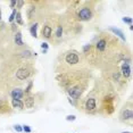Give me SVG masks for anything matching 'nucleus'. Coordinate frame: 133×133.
Instances as JSON below:
<instances>
[{
  "mask_svg": "<svg viewBox=\"0 0 133 133\" xmlns=\"http://www.w3.org/2000/svg\"><path fill=\"white\" fill-rule=\"evenodd\" d=\"M14 130H15V131H16V132H18V133L23 132L22 125H19V124H15V125H14Z\"/></svg>",
  "mask_w": 133,
  "mask_h": 133,
  "instance_id": "nucleus-24",
  "label": "nucleus"
},
{
  "mask_svg": "<svg viewBox=\"0 0 133 133\" xmlns=\"http://www.w3.org/2000/svg\"><path fill=\"white\" fill-rule=\"evenodd\" d=\"M48 48H49V45H48L47 42L41 43V50H48Z\"/></svg>",
  "mask_w": 133,
  "mask_h": 133,
  "instance_id": "nucleus-27",
  "label": "nucleus"
},
{
  "mask_svg": "<svg viewBox=\"0 0 133 133\" xmlns=\"http://www.w3.org/2000/svg\"><path fill=\"white\" fill-rule=\"evenodd\" d=\"M14 41H15V43H16L17 46H19V47L24 46V42H23V40H22V33H20V32H16V33H15Z\"/></svg>",
  "mask_w": 133,
  "mask_h": 133,
  "instance_id": "nucleus-14",
  "label": "nucleus"
},
{
  "mask_svg": "<svg viewBox=\"0 0 133 133\" xmlns=\"http://www.w3.org/2000/svg\"><path fill=\"white\" fill-rule=\"evenodd\" d=\"M25 106H26L27 108H31V107L34 106V99H33V97H27V98L25 99Z\"/></svg>",
  "mask_w": 133,
  "mask_h": 133,
  "instance_id": "nucleus-16",
  "label": "nucleus"
},
{
  "mask_svg": "<svg viewBox=\"0 0 133 133\" xmlns=\"http://www.w3.org/2000/svg\"><path fill=\"white\" fill-rule=\"evenodd\" d=\"M15 20H16V24H18V25H23V24H24V22H23V19H22V14H20V12H17L16 13Z\"/></svg>",
  "mask_w": 133,
  "mask_h": 133,
  "instance_id": "nucleus-17",
  "label": "nucleus"
},
{
  "mask_svg": "<svg viewBox=\"0 0 133 133\" xmlns=\"http://www.w3.org/2000/svg\"><path fill=\"white\" fill-rule=\"evenodd\" d=\"M77 17L80 20H90L92 18V10L89 7H83L80 9V12L77 13Z\"/></svg>",
  "mask_w": 133,
  "mask_h": 133,
  "instance_id": "nucleus-2",
  "label": "nucleus"
},
{
  "mask_svg": "<svg viewBox=\"0 0 133 133\" xmlns=\"http://www.w3.org/2000/svg\"><path fill=\"white\" fill-rule=\"evenodd\" d=\"M122 70V75L124 76L125 79H129L130 75H131V65L129 63H124L121 67Z\"/></svg>",
  "mask_w": 133,
  "mask_h": 133,
  "instance_id": "nucleus-9",
  "label": "nucleus"
},
{
  "mask_svg": "<svg viewBox=\"0 0 133 133\" xmlns=\"http://www.w3.org/2000/svg\"><path fill=\"white\" fill-rule=\"evenodd\" d=\"M41 34H42V37L46 38V39H50L51 34H52V29H51L50 25H45V26H42Z\"/></svg>",
  "mask_w": 133,
  "mask_h": 133,
  "instance_id": "nucleus-10",
  "label": "nucleus"
},
{
  "mask_svg": "<svg viewBox=\"0 0 133 133\" xmlns=\"http://www.w3.org/2000/svg\"><path fill=\"white\" fill-rule=\"evenodd\" d=\"M61 35H63V26L61 25H58L57 26V30H56V38H61Z\"/></svg>",
  "mask_w": 133,
  "mask_h": 133,
  "instance_id": "nucleus-19",
  "label": "nucleus"
},
{
  "mask_svg": "<svg viewBox=\"0 0 133 133\" xmlns=\"http://www.w3.org/2000/svg\"><path fill=\"white\" fill-rule=\"evenodd\" d=\"M20 56L23 58H31L33 56V52H31L30 50H25V51H22L20 52Z\"/></svg>",
  "mask_w": 133,
  "mask_h": 133,
  "instance_id": "nucleus-18",
  "label": "nucleus"
},
{
  "mask_svg": "<svg viewBox=\"0 0 133 133\" xmlns=\"http://www.w3.org/2000/svg\"><path fill=\"white\" fill-rule=\"evenodd\" d=\"M68 92V96H70V99H74V100H77L80 98V96L83 92V88L77 84V85H74V86H71L70 89L67 90Z\"/></svg>",
  "mask_w": 133,
  "mask_h": 133,
  "instance_id": "nucleus-1",
  "label": "nucleus"
},
{
  "mask_svg": "<svg viewBox=\"0 0 133 133\" xmlns=\"http://www.w3.org/2000/svg\"><path fill=\"white\" fill-rule=\"evenodd\" d=\"M133 118V110L132 108H127V107H124L122 109L121 114H119V119L122 122H127V121H132Z\"/></svg>",
  "mask_w": 133,
  "mask_h": 133,
  "instance_id": "nucleus-4",
  "label": "nucleus"
},
{
  "mask_svg": "<svg viewBox=\"0 0 133 133\" xmlns=\"http://www.w3.org/2000/svg\"><path fill=\"white\" fill-rule=\"evenodd\" d=\"M16 1L17 0H12V1L9 2V5H10V7H12L13 9H15V6H16Z\"/></svg>",
  "mask_w": 133,
  "mask_h": 133,
  "instance_id": "nucleus-29",
  "label": "nucleus"
},
{
  "mask_svg": "<svg viewBox=\"0 0 133 133\" xmlns=\"http://www.w3.org/2000/svg\"><path fill=\"white\" fill-rule=\"evenodd\" d=\"M85 109L88 112H93L94 109L97 108V102H96V99L94 98H88L85 100V105H84Z\"/></svg>",
  "mask_w": 133,
  "mask_h": 133,
  "instance_id": "nucleus-6",
  "label": "nucleus"
},
{
  "mask_svg": "<svg viewBox=\"0 0 133 133\" xmlns=\"http://www.w3.org/2000/svg\"><path fill=\"white\" fill-rule=\"evenodd\" d=\"M12 105H13V108H17V109H23L24 108V102H23L22 100L12 99Z\"/></svg>",
  "mask_w": 133,
  "mask_h": 133,
  "instance_id": "nucleus-13",
  "label": "nucleus"
},
{
  "mask_svg": "<svg viewBox=\"0 0 133 133\" xmlns=\"http://www.w3.org/2000/svg\"><path fill=\"white\" fill-rule=\"evenodd\" d=\"M10 97L13 99H16V100H22L23 97H24V92H23L22 89H14L10 92Z\"/></svg>",
  "mask_w": 133,
  "mask_h": 133,
  "instance_id": "nucleus-8",
  "label": "nucleus"
},
{
  "mask_svg": "<svg viewBox=\"0 0 133 133\" xmlns=\"http://www.w3.org/2000/svg\"><path fill=\"white\" fill-rule=\"evenodd\" d=\"M122 20H123L124 23H126V24L132 25V17H123Z\"/></svg>",
  "mask_w": 133,
  "mask_h": 133,
  "instance_id": "nucleus-22",
  "label": "nucleus"
},
{
  "mask_svg": "<svg viewBox=\"0 0 133 133\" xmlns=\"http://www.w3.org/2000/svg\"><path fill=\"white\" fill-rule=\"evenodd\" d=\"M16 8L15 9H13V12H12V14H10V16H9V18H8V22L9 23H14V20H15V17H16Z\"/></svg>",
  "mask_w": 133,
  "mask_h": 133,
  "instance_id": "nucleus-20",
  "label": "nucleus"
},
{
  "mask_svg": "<svg viewBox=\"0 0 133 133\" xmlns=\"http://www.w3.org/2000/svg\"><path fill=\"white\" fill-rule=\"evenodd\" d=\"M107 48V40L104 39V38H101V39H99L97 41L96 43V49L97 51H99V52H104L105 50H106Z\"/></svg>",
  "mask_w": 133,
  "mask_h": 133,
  "instance_id": "nucleus-7",
  "label": "nucleus"
},
{
  "mask_svg": "<svg viewBox=\"0 0 133 133\" xmlns=\"http://www.w3.org/2000/svg\"><path fill=\"white\" fill-rule=\"evenodd\" d=\"M0 20H1V9H0Z\"/></svg>",
  "mask_w": 133,
  "mask_h": 133,
  "instance_id": "nucleus-30",
  "label": "nucleus"
},
{
  "mask_svg": "<svg viewBox=\"0 0 133 133\" xmlns=\"http://www.w3.org/2000/svg\"><path fill=\"white\" fill-rule=\"evenodd\" d=\"M109 31H112L113 33H114L115 35H117L118 38H121L123 41H126V38H125L124 33H123V31H121L119 29H117V27H114V26H109Z\"/></svg>",
  "mask_w": 133,
  "mask_h": 133,
  "instance_id": "nucleus-11",
  "label": "nucleus"
},
{
  "mask_svg": "<svg viewBox=\"0 0 133 133\" xmlns=\"http://www.w3.org/2000/svg\"><path fill=\"white\" fill-rule=\"evenodd\" d=\"M9 109L10 108H9L8 102L0 99V114H6V113L9 112Z\"/></svg>",
  "mask_w": 133,
  "mask_h": 133,
  "instance_id": "nucleus-12",
  "label": "nucleus"
},
{
  "mask_svg": "<svg viewBox=\"0 0 133 133\" xmlns=\"http://www.w3.org/2000/svg\"><path fill=\"white\" fill-rule=\"evenodd\" d=\"M32 85H33V83H32V82H30L29 85H27V88L25 89V93H26V94H29V93H30L31 89H32Z\"/></svg>",
  "mask_w": 133,
  "mask_h": 133,
  "instance_id": "nucleus-28",
  "label": "nucleus"
},
{
  "mask_svg": "<svg viewBox=\"0 0 133 133\" xmlns=\"http://www.w3.org/2000/svg\"><path fill=\"white\" fill-rule=\"evenodd\" d=\"M30 33L33 38H38V23H34L30 27Z\"/></svg>",
  "mask_w": 133,
  "mask_h": 133,
  "instance_id": "nucleus-15",
  "label": "nucleus"
},
{
  "mask_svg": "<svg viewBox=\"0 0 133 133\" xmlns=\"http://www.w3.org/2000/svg\"><path fill=\"white\" fill-rule=\"evenodd\" d=\"M22 129H23V131H24L25 133H31L32 132V129L30 127V125H23Z\"/></svg>",
  "mask_w": 133,
  "mask_h": 133,
  "instance_id": "nucleus-21",
  "label": "nucleus"
},
{
  "mask_svg": "<svg viewBox=\"0 0 133 133\" xmlns=\"http://www.w3.org/2000/svg\"><path fill=\"white\" fill-rule=\"evenodd\" d=\"M122 133H132V132H130V131H127V132H122Z\"/></svg>",
  "mask_w": 133,
  "mask_h": 133,
  "instance_id": "nucleus-31",
  "label": "nucleus"
},
{
  "mask_svg": "<svg viewBox=\"0 0 133 133\" xmlns=\"http://www.w3.org/2000/svg\"><path fill=\"white\" fill-rule=\"evenodd\" d=\"M75 119H76L75 115H67V116H66V121L67 122H74Z\"/></svg>",
  "mask_w": 133,
  "mask_h": 133,
  "instance_id": "nucleus-23",
  "label": "nucleus"
},
{
  "mask_svg": "<svg viewBox=\"0 0 133 133\" xmlns=\"http://www.w3.org/2000/svg\"><path fill=\"white\" fill-rule=\"evenodd\" d=\"M91 49V45H85V46H83V52L84 53H88L89 51H90Z\"/></svg>",
  "mask_w": 133,
  "mask_h": 133,
  "instance_id": "nucleus-26",
  "label": "nucleus"
},
{
  "mask_svg": "<svg viewBox=\"0 0 133 133\" xmlns=\"http://www.w3.org/2000/svg\"><path fill=\"white\" fill-rule=\"evenodd\" d=\"M24 5H25V1H22V0H17V1H16V6H17V8H18V9L22 8Z\"/></svg>",
  "mask_w": 133,
  "mask_h": 133,
  "instance_id": "nucleus-25",
  "label": "nucleus"
},
{
  "mask_svg": "<svg viewBox=\"0 0 133 133\" xmlns=\"http://www.w3.org/2000/svg\"><path fill=\"white\" fill-rule=\"evenodd\" d=\"M65 61L68 65H75L80 61V57L76 51H68L65 56Z\"/></svg>",
  "mask_w": 133,
  "mask_h": 133,
  "instance_id": "nucleus-3",
  "label": "nucleus"
},
{
  "mask_svg": "<svg viewBox=\"0 0 133 133\" xmlns=\"http://www.w3.org/2000/svg\"><path fill=\"white\" fill-rule=\"evenodd\" d=\"M30 74H31L30 68H27V67H22V68H19V70L16 72V77L18 79V80L23 81V80H25V79L29 77Z\"/></svg>",
  "mask_w": 133,
  "mask_h": 133,
  "instance_id": "nucleus-5",
  "label": "nucleus"
}]
</instances>
